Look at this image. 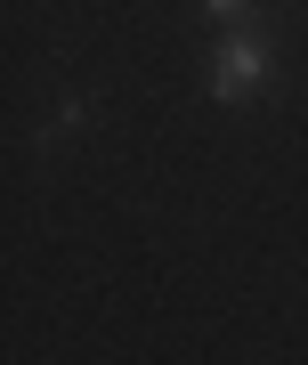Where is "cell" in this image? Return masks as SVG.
I'll use <instances>...</instances> for the list:
<instances>
[{
	"label": "cell",
	"instance_id": "obj_1",
	"mask_svg": "<svg viewBox=\"0 0 308 365\" xmlns=\"http://www.w3.org/2000/svg\"><path fill=\"white\" fill-rule=\"evenodd\" d=\"M268 81H276V49H268V33H260V16H252V25H219V49H211V106L244 114V106L268 98Z\"/></svg>",
	"mask_w": 308,
	"mask_h": 365
},
{
	"label": "cell",
	"instance_id": "obj_2",
	"mask_svg": "<svg viewBox=\"0 0 308 365\" xmlns=\"http://www.w3.org/2000/svg\"><path fill=\"white\" fill-rule=\"evenodd\" d=\"M203 9H211V25H252L260 0H203Z\"/></svg>",
	"mask_w": 308,
	"mask_h": 365
}]
</instances>
